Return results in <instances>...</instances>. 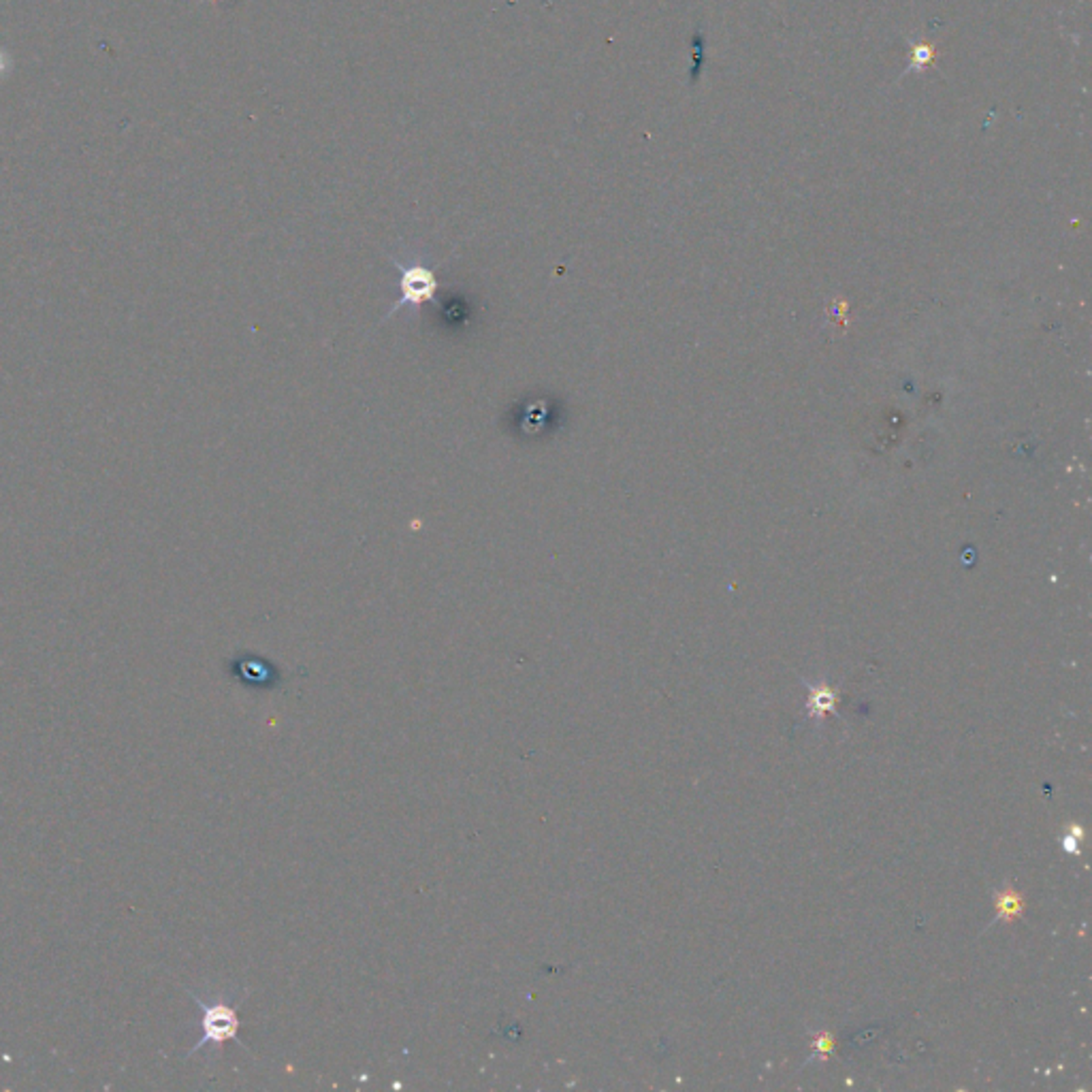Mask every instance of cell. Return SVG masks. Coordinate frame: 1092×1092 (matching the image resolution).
<instances>
[{
    "label": "cell",
    "instance_id": "obj_1",
    "mask_svg": "<svg viewBox=\"0 0 1092 1092\" xmlns=\"http://www.w3.org/2000/svg\"><path fill=\"white\" fill-rule=\"evenodd\" d=\"M188 994L193 996V1000L198 1007V1014H201V1018H198L201 1037H198V1041L188 1054H194L203 1048L220 1049L227 1041H238L239 1015L233 1003L224 1000L223 996H218L213 1000H205L203 996L194 994L193 990H188Z\"/></svg>",
    "mask_w": 1092,
    "mask_h": 1092
},
{
    "label": "cell",
    "instance_id": "obj_2",
    "mask_svg": "<svg viewBox=\"0 0 1092 1092\" xmlns=\"http://www.w3.org/2000/svg\"><path fill=\"white\" fill-rule=\"evenodd\" d=\"M395 267L399 269V299L395 301L391 309H388V314L384 316V320L391 318L395 312H399L406 305H412V308H421L423 303L433 299L435 290H438V278H435V271L431 269L427 263H423L421 258H412L408 263H399L393 258ZM382 320V323H384Z\"/></svg>",
    "mask_w": 1092,
    "mask_h": 1092
},
{
    "label": "cell",
    "instance_id": "obj_3",
    "mask_svg": "<svg viewBox=\"0 0 1092 1092\" xmlns=\"http://www.w3.org/2000/svg\"><path fill=\"white\" fill-rule=\"evenodd\" d=\"M233 670L238 672V677L246 681L248 685H265V683L271 681L269 668H267V664L258 662V659H238V662L233 664Z\"/></svg>",
    "mask_w": 1092,
    "mask_h": 1092
},
{
    "label": "cell",
    "instance_id": "obj_4",
    "mask_svg": "<svg viewBox=\"0 0 1092 1092\" xmlns=\"http://www.w3.org/2000/svg\"><path fill=\"white\" fill-rule=\"evenodd\" d=\"M836 704V694L830 689L828 685H815L811 689V696H809V711L813 715H824V713L832 711Z\"/></svg>",
    "mask_w": 1092,
    "mask_h": 1092
},
{
    "label": "cell",
    "instance_id": "obj_5",
    "mask_svg": "<svg viewBox=\"0 0 1092 1092\" xmlns=\"http://www.w3.org/2000/svg\"><path fill=\"white\" fill-rule=\"evenodd\" d=\"M994 904L1000 918H1014L1015 914H1020L1022 911V899L1009 888H1005L999 896H996Z\"/></svg>",
    "mask_w": 1092,
    "mask_h": 1092
},
{
    "label": "cell",
    "instance_id": "obj_6",
    "mask_svg": "<svg viewBox=\"0 0 1092 1092\" xmlns=\"http://www.w3.org/2000/svg\"><path fill=\"white\" fill-rule=\"evenodd\" d=\"M815 1048L819 1049V1052H830V1049H832V1034H828V1033L817 1034V1037H815Z\"/></svg>",
    "mask_w": 1092,
    "mask_h": 1092
}]
</instances>
